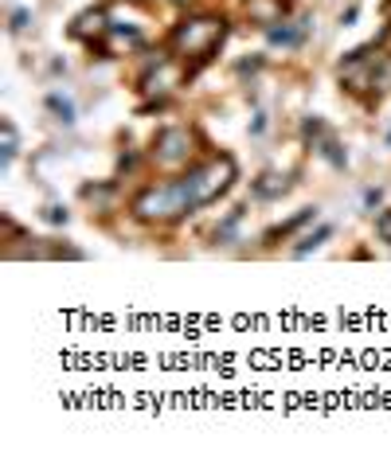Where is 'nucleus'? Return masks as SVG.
Instances as JSON below:
<instances>
[{
	"label": "nucleus",
	"mask_w": 391,
	"mask_h": 457,
	"mask_svg": "<svg viewBox=\"0 0 391 457\" xmlns=\"http://www.w3.org/2000/svg\"><path fill=\"white\" fill-rule=\"evenodd\" d=\"M228 39V16L220 12H196V16H184L169 36V51L177 55V63H184V71L204 67L212 63V55L223 47Z\"/></svg>",
	"instance_id": "f257e3e1"
},
{
	"label": "nucleus",
	"mask_w": 391,
	"mask_h": 457,
	"mask_svg": "<svg viewBox=\"0 0 391 457\" xmlns=\"http://www.w3.org/2000/svg\"><path fill=\"white\" fill-rule=\"evenodd\" d=\"M129 212L137 215L141 223H180L184 215L196 212L192 204V192L184 184V176H172V180H157V184H146L137 195H133Z\"/></svg>",
	"instance_id": "f03ea898"
},
{
	"label": "nucleus",
	"mask_w": 391,
	"mask_h": 457,
	"mask_svg": "<svg viewBox=\"0 0 391 457\" xmlns=\"http://www.w3.org/2000/svg\"><path fill=\"white\" fill-rule=\"evenodd\" d=\"M180 176L192 192L196 212H200V207H208V204L220 200V195L231 192V184L239 180V164H235V157H228V153H212V157L188 164Z\"/></svg>",
	"instance_id": "7ed1b4c3"
},
{
	"label": "nucleus",
	"mask_w": 391,
	"mask_h": 457,
	"mask_svg": "<svg viewBox=\"0 0 391 457\" xmlns=\"http://www.w3.org/2000/svg\"><path fill=\"white\" fill-rule=\"evenodd\" d=\"M196 157V129L188 126H164L157 129V137L149 145V161L157 164V169H188Z\"/></svg>",
	"instance_id": "20e7f679"
},
{
	"label": "nucleus",
	"mask_w": 391,
	"mask_h": 457,
	"mask_svg": "<svg viewBox=\"0 0 391 457\" xmlns=\"http://www.w3.org/2000/svg\"><path fill=\"white\" fill-rule=\"evenodd\" d=\"M146 47V36L137 28H121V24H110V32L102 36V51L110 59H121V55H133V51Z\"/></svg>",
	"instance_id": "39448f33"
},
{
	"label": "nucleus",
	"mask_w": 391,
	"mask_h": 457,
	"mask_svg": "<svg viewBox=\"0 0 391 457\" xmlns=\"http://www.w3.org/2000/svg\"><path fill=\"white\" fill-rule=\"evenodd\" d=\"M106 32H110V20L102 8H87V12L75 16V24H71V36L82 39V44H102Z\"/></svg>",
	"instance_id": "423d86ee"
},
{
	"label": "nucleus",
	"mask_w": 391,
	"mask_h": 457,
	"mask_svg": "<svg viewBox=\"0 0 391 457\" xmlns=\"http://www.w3.org/2000/svg\"><path fill=\"white\" fill-rule=\"evenodd\" d=\"M290 12V0H246V20L254 28H274Z\"/></svg>",
	"instance_id": "0eeeda50"
},
{
	"label": "nucleus",
	"mask_w": 391,
	"mask_h": 457,
	"mask_svg": "<svg viewBox=\"0 0 391 457\" xmlns=\"http://www.w3.org/2000/svg\"><path fill=\"white\" fill-rule=\"evenodd\" d=\"M294 188V180H290V176H286V172H262L259 176V180H251V195H254V200H266V204H270V200H282V195L286 192H290Z\"/></svg>",
	"instance_id": "6e6552de"
},
{
	"label": "nucleus",
	"mask_w": 391,
	"mask_h": 457,
	"mask_svg": "<svg viewBox=\"0 0 391 457\" xmlns=\"http://www.w3.org/2000/svg\"><path fill=\"white\" fill-rule=\"evenodd\" d=\"M266 36H270V44H282V47H297L305 39V24L302 28H290L282 20V24H274V28H266Z\"/></svg>",
	"instance_id": "1a4fd4ad"
},
{
	"label": "nucleus",
	"mask_w": 391,
	"mask_h": 457,
	"mask_svg": "<svg viewBox=\"0 0 391 457\" xmlns=\"http://www.w3.org/2000/svg\"><path fill=\"white\" fill-rule=\"evenodd\" d=\"M325 238H333V223H321V227H317V231H310V235H302V238H297V246H294V254H297V258L313 254V251H317V246H321V243H325Z\"/></svg>",
	"instance_id": "9d476101"
},
{
	"label": "nucleus",
	"mask_w": 391,
	"mask_h": 457,
	"mask_svg": "<svg viewBox=\"0 0 391 457\" xmlns=\"http://www.w3.org/2000/svg\"><path fill=\"white\" fill-rule=\"evenodd\" d=\"M313 220H317V207H302V212H297V215H294V220H290V223L274 227V231H270V235H266V243H274V238H286V235H294V231H297V227H305V223H313Z\"/></svg>",
	"instance_id": "9b49d317"
},
{
	"label": "nucleus",
	"mask_w": 391,
	"mask_h": 457,
	"mask_svg": "<svg viewBox=\"0 0 391 457\" xmlns=\"http://www.w3.org/2000/svg\"><path fill=\"white\" fill-rule=\"evenodd\" d=\"M47 110L55 113V118L63 121V126H71V121H75V102L63 98V95H59V90H55V95H47Z\"/></svg>",
	"instance_id": "f8f14e48"
},
{
	"label": "nucleus",
	"mask_w": 391,
	"mask_h": 457,
	"mask_svg": "<svg viewBox=\"0 0 391 457\" xmlns=\"http://www.w3.org/2000/svg\"><path fill=\"white\" fill-rule=\"evenodd\" d=\"M0 137H4V145H0V149H4V169H8V164L16 161V153H20V137H16V126H12V121H0Z\"/></svg>",
	"instance_id": "ddd939ff"
},
{
	"label": "nucleus",
	"mask_w": 391,
	"mask_h": 457,
	"mask_svg": "<svg viewBox=\"0 0 391 457\" xmlns=\"http://www.w3.org/2000/svg\"><path fill=\"white\" fill-rule=\"evenodd\" d=\"M376 231H379V238H384V243H391V212H384L376 220Z\"/></svg>",
	"instance_id": "4468645a"
},
{
	"label": "nucleus",
	"mask_w": 391,
	"mask_h": 457,
	"mask_svg": "<svg viewBox=\"0 0 391 457\" xmlns=\"http://www.w3.org/2000/svg\"><path fill=\"white\" fill-rule=\"evenodd\" d=\"M44 220H47V223H67V212L51 204V207H44Z\"/></svg>",
	"instance_id": "2eb2a0df"
},
{
	"label": "nucleus",
	"mask_w": 391,
	"mask_h": 457,
	"mask_svg": "<svg viewBox=\"0 0 391 457\" xmlns=\"http://www.w3.org/2000/svg\"><path fill=\"white\" fill-rule=\"evenodd\" d=\"M379 200H384V192H379V188H368L364 192V207H376Z\"/></svg>",
	"instance_id": "dca6fc26"
},
{
	"label": "nucleus",
	"mask_w": 391,
	"mask_h": 457,
	"mask_svg": "<svg viewBox=\"0 0 391 457\" xmlns=\"http://www.w3.org/2000/svg\"><path fill=\"white\" fill-rule=\"evenodd\" d=\"M24 28H28V12H16L12 16V32H24Z\"/></svg>",
	"instance_id": "f3484780"
},
{
	"label": "nucleus",
	"mask_w": 391,
	"mask_h": 457,
	"mask_svg": "<svg viewBox=\"0 0 391 457\" xmlns=\"http://www.w3.org/2000/svg\"><path fill=\"white\" fill-rule=\"evenodd\" d=\"M266 129V113H254V126H251V133H262Z\"/></svg>",
	"instance_id": "a211bd4d"
},
{
	"label": "nucleus",
	"mask_w": 391,
	"mask_h": 457,
	"mask_svg": "<svg viewBox=\"0 0 391 457\" xmlns=\"http://www.w3.org/2000/svg\"><path fill=\"white\" fill-rule=\"evenodd\" d=\"M177 4H188V0H177Z\"/></svg>",
	"instance_id": "6ab92c4d"
},
{
	"label": "nucleus",
	"mask_w": 391,
	"mask_h": 457,
	"mask_svg": "<svg viewBox=\"0 0 391 457\" xmlns=\"http://www.w3.org/2000/svg\"><path fill=\"white\" fill-rule=\"evenodd\" d=\"M387 145H391V133H387Z\"/></svg>",
	"instance_id": "aec40b11"
}]
</instances>
